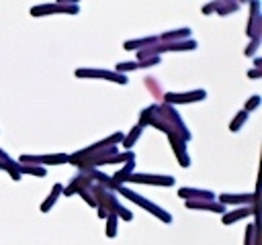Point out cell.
I'll use <instances>...</instances> for the list:
<instances>
[{
  "label": "cell",
  "mask_w": 262,
  "mask_h": 245,
  "mask_svg": "<svg viewBox=\"0 0 262 245\" xmlns=\"http://www.w3.org/2000/svg\"><path fill=\"white\" fill-rule=\"evenodd\" d=\"M90 192H92V196L96 200V208H104L106 212H113V214H117L123 220H133V212L119 202V198L115 196L113 190H108V188L92 182L90 184Z\"/></svg>",
  "instance_id": "1"
},
{
  "label": "cell",
  "mask_w": 262,
  "mask_h": 245,
  "mask_svg": "<svg viewBox=\"0 0 262 245\" xmlns=\"http://www.w3.org/2000/svg\"><path fill=\"white\" fill-rule=\"evenodd\" d=\"M239 8V2L235 0H221V2H215V12L219 16H225L227 12H235Z\"/></svg>",
  "instance_id": "21"
},
{
  "label": "cell",
  "mask_w": 262,
  "mask_h": 245,
  "mask_svg": "<svg viewBox=\"0 0 262 245\" xmlns=\"http://www.w3.org/2000/svg\"><path fill=\"white\" fill-rule=\"evenodd\" d=\"M76 78H100V80H106V82H115V84H121L125 86L129 80L127 76H121L117 71H108V69H90V67H80L76 69Z\"/></svg>",
  "instance_id": "6"
},
{
  "label": "cell",
  "mask_w": 262,
  "mask_h": 245,
  "mask_svg": "<svg viewBox=\"0 0 262 245\" xmlns=\"http://www.w3.org/2000/svg\"><path fill=\"white\" fill-rule=\"evenodd\" d=\"M18 172H20V176H23V174H29V176H37V178H43V176L47 174L45 167L29 165V163H18Z\"/></svg>",
  "instance_id": "23"
},
{
  "label": "cell",
  "mask_w": 262,
  "mask_h": 245,
  "mask_svg": "<svg viewBox=\"0 0 262 245\" xmlns=\"http://www.w3.org/2000/svg\"><path fill=\"white\" fill-rule=\"evenodd\" d=\"M117 192H119V194H123L127 200L135 202L137 206L145 208L147 212H151L156 218H160V220H164V223H172V214H170L168 210H164L162 206H158V204L149 202V200H147V198H143L141 194H137V192H133V190H129V188H125V186H119V188H117Z\"/></svg>",
  "instance_id": "2"
},
{
  "label": "cell",
  "mask_w": 262,
  "mask_h": 245,
  "mask_svg": "<svg viewBox=\"0 0 262 245\" xmlns=\"http://www.w3.org/2000/svg\"><path fill=\"white\" fill-rule=\"evenodd\" d=\"M133 69H139L137 61H123V63H117L115 65V71L121 74V76H125L127 71H133Z\"/></svg>",
  "instance_id": "27"
},
{
  "label": "cell",
  "mask_w": 262,
  "mask_h": 245,
  "mask_svg": "<svg viewBox=\"0 0 262 245\" xmlns=\"http://www.w3.org/2000/svg\"><path fill=\"white\" fill-rule=\"evenodd\" d=\"M246 35L250 39L262 35V14H260V2L258 0L250 2V20L246 24Z\"/></svg>",
  "instance_id": "8"
},
{
  "label": "cell",
  "mask_w": 262,
  "mask_h": 245,
  "mask_svg": "<svg viewBox=\"0 0 262 245\" xmlns=\"http://www.w3.org/2000/svg\"><path fill=\"white\" fill-rule=\"evenodd\" d=\"M160 43H180V41H188L190 39V29L188 27H182V29H176V31H168V33H162L158 35Z\"/></svg>",
  "instance_id": "16"
},
{
  "label": "cell",
  "mask_w": 262,
  "mask_h": 245,
  "mask_svg": "<svg viewBox=\"0 0 262 245\" xmlns=\"http://www.w3.org/2000/svg\"><path fill=\"white\" fill-rule=\"evenodd\" d=\"M96 214H98V218H106L108 216V212L104 208H96Z\"/></svg>",
  "instance_id": "31"
},
{
  "label": "cell",
  "mask_w": 262,
  "mask_h": 245,
  "mask_svg": "<svg viewBox=\"0 0 262 245\" xmlns=\"http://www.w3.org/2000/svg\"><path fill=\"white\" fill-rule=\"evenodd\" d=\"M131 184H149V186H174L172 176H162V174H131L129 180Z\"/></svg>",
  "instance_id": "7"
},
{
  "label": "cell",
  "mask_w": 262,
  "mask_h": 245,
  "mask_svg": "<svg viewBox=\"0 0 262 245\" xmlns=\"http://www.w3.org/2000/svg\"><path fill=\"white\" fill-rule=\"evenodd\" d=\"M158 63H160V57H149V59H141V61H137L139 69H141V67H151V65H158Z\"/></svg>",
  "instance_id": "29"
},
{
  "label": "cell",
  "mask_w": 262,
  "mask_h": 245,
  "mask_svg": "<svg viewBox=\"0 0 262 245\" xmlns=\"http://www.w3.org/2000/svg\"><path fill=\"white\" fill-rule=\"evenodd\" d=\"M244 245H260V237H258V225L256 220L252 225H248L246 229V237H244Z\"/></svg>",
  "instance_id": "22"
},
{
  "label": "cell",
  "mask_w": 262,
  "mask_h": 245,
  "mask_svg": "<svg viewBox=\"0 0 262 245\" xmlns=\"http://www.w3.org/2000/svg\"><path fill=\"white\" fill-rule=\"evenodd\" d=\"M260 102H262V98H260V96H258V94H254V96H252V98H248V100H246V104H244V108H242V110H244V112H248V114H250V112H252V110H256V108H258V106H260Z\"/></svg>",
  "instance_id": "28"
},
{
  "label": "cell",
  "mask_w": 262,
  "mask_h": 245,
  "mask_svg": "<svg viewBox=\"0 0 262 245\" xmlns=\"http://www.w3.org/2000/svg\"><path fill=\"white\" fill-rule=\"evenodd\" d=\"M168 141H170V145H172V149H174V155H176V159L180 161V165H182V167H188V165H190V157H188V153H186V141L180 139L178 135H168Z\"/></svg>",
  "instance_id": "12"
},
{
  "label": "cell",
  "mask_w": 262,
  "mask_h": 245,
  "mask_svg": "<svg viewBox=\"0 0 262 245\" xmlns=\"http://www.w3.org/2000/svg\"><path fill=\"white\" fill-rule=\"evenodd\" d=\"M186 208L190 210H209V212H219V214H225L227 208L219 202H209V200H192V202H186Z\"/></svg>",
  "instance_id": "15"
},
{
  "label": "cell",
  "mask_w": 262,
  "mask_h": 245,
  "mask_svg": "<svg viewBox=\"0 0 262 245\" xmlns=\"http://www.w3.org/2000/svg\"><path fill=\"white\" fill-rule=\"evenodd\" d=\"M70 161V155L66 153H49V155H20L18 163H29V165H63Z\"/></svg>",
  "instance_id": "4"
},
{
  "label": "cell",
  "mask_w": 262,
  "mask_h": 245,
  "mask_svg": "<svg viewBox=\"0 0 262 245\" xmlns=\"http://www.w3.org/2000/svg\"><path fill=\"white\" fill-rule=\"evenodd\" d=\"M256 202V194L250 192V194H219V204L223 206H250Z\"/></svg>",
  "instance_id": "10"
},
{
  "label": "cell",
  "mask_w": 262,
  "mask_h": 245,
  "mask_svg": "<svg viewBox=\"0 0 262 245\" xmlns=\"http://www.w3.org/2000/svg\"><path fill=\"white\" fill-rule=\"evenodd\" d=\"M0 169H4V172H8L10 174V178L14 180V182H18L23 176H20V172H18V161L16 159H12L4 149H0Z\"/></svg>",
  "instance_id": "14"
},
{
  "label": "cell",
  "mask_w": 262,
  "mask_h": 245,
  "mask_svg": "<svg viewBox=\"0 0 262 245\" xmlns=\"http://www.w3.org/2000/svg\"><path fill=\"white\" fill-rule=\"evenodd\" d=\"M141 133H143V129L135 125V127H133V129H131V131H129V133L123 137V141H121V147H125L127 151H131V147L137 143V139L141 137Z\"/></svg>",
  "instance_id": "20"
},
{
  "label": "cell",
  "mask_w": 262,
  "mask_h": 245,
  "mask_svg": "<svg viewBox=\"0 0 262 245\" xmlns=\"http://www.w3.org/2000/svg\"><path fill=\"white\" fill-rule=\"evenodd\" d=\"M248 78H252V80H256V78H262V69H258V67L250 69V71H248Z\"/></svg>",
  "instance_id": "30"
},
{
  "label": "cell",
  "mask_w": 262,
  "mask_h": 245,
  "mask_svg": "<svg viewBox=\"0 0 262 245\" xmlns=\"http://www.w3.org/2000/svg\"><path fill=\"white\" fill-rule=\"evenodd\" d=\"M260 43H262V35H260V37L250 39V43H248V45H246V49H244V55H246V57H254V55H256V51H258V47H260Z\"/></svg>",
  "instance_id": "26"
},
{
  "label": "cell",
  "mask_w": 262,
  "mask_h": 245,
  "mask_svg": "<svg viewBox=\"0 0 262 245\" xmlns=\"http://www.w3.org/2000/svg\"><path fill=\"white\" fill-rule=\"evenodd\" d=\"M154 43H158V37H143V39H135V41H125V49L127 51H131V49H135V51H139V49H145V47H149V45H154Z\"/></svg>",
  "instance_id": "19"
},
{
  "label": "cell",
  "mask_w": 262,
  "mask_h": 245,
  "mask_svg": "<svg viewBox=\"0 0 262 245\" xmlns=\"http://www.w3.org/2000/svg\"><path fill=\"white\" fill-rule=\"evenodd\" d=\"M164 104H190V102H199L207 98L205 90H190V92H166L164 96Z\"/></svg>",
  "instance_id": "5"
},
{
  "label": "cell",
  "mask_w": 262,
  "mask_h": 245,
  "mask_svg": "<svg viewBox=\"0 0 262 245\" xmlns=\"http://www.w3.org/2000/svg\"><path fill=\"white\" fill-rule=\"evenodd\" d=\"M104 220H106V237H108V239L117 237V220H119V216L113 214V212H108V216H106Z\"/></svg>",
  "instance_id": "25"
},
{
  "label": "cell",
  "mask_w": 262,
  "mask_h": 245,
  "mask_svg": "<svg viewBox=\"0 0 262 245\" xmlns=\"http://www.w3.org/2000/svg\"><path fill=\"white\" fill-rule=\"evenodd\" d=\"M133 169H135V163H133V161H127L119 172H115V176H111L113 184H115V186H123V184L129 180V176L133 174Z\"/></svg>",
  "instance_id": "18"
},
{
  "label": "cell",
  "mask_w": 262,
  "mask_h": 245,
  "mask_svg": "<svg viewBox=\"0 0 262 245\" xmlns=\"http://www.w3.org/2000/svg\"><path fill=\"white\" fill-rule=\"evenodd\" d=\"M248 216H256V206L250 204V206H239L235 210H227L225 214H221V223L223 225H233L242 218H248Z\"/></svg>",
  "instance_id": "11"
},
{
  "label": "cell",
  "mask_w": 262,
  "mask_h": 245,
  "mask_svg": "<svg viewBox=\"0 0 262 245\" xmlns=\"http://www.w3.org/2000/svg\"><path fill=\"white\" fill-rule=\"evenodd\" d=\"M246 120H248V112H244V110H239L235 116H233V120L229 122V131L231 133H237L244 125H246Z\"/></svg>",
  "instance_id": "24"
},
{
  "label": "cell",
  "mask_w": 262,
  "mask_h": 245,
  "mask_svg": "<svg viewBox=\"0 0 262 245\" xmlns=\"http://www.w3.org/2000/svg\"><path fill=\"white\" fill-rule=\"evenodd\" d=\"M61 194H63V184H59V182H57V184H53V188H51L49 196H47V198L41 202V212H49Z\"/></svg>",
  "instance_id": "17"
},
{
  "label": "cell",
  "mask_w": 262,
  "mask_h": 245,
  "mask_svg": "<svg viewBox=\"0 0 262 245\" xmlns=\"http://www.w3.org/2000/svg\"><path fill=\"white\" fill-rule=\"evenodd\" d=\"M254 65H256L258 69H262V59H260V57H254Z\"/></svg>",
  "instance_id": "32"
},
{
  "label": "cell",
  "mask_w": 262,
  "mask_h": 245,
  "mask_svg": "<svg viewBox=\"0 0 262 245\" xmlns=\"http://www.w3.org/2000/svg\"><path fill=\"white\" fill-rule=\"evenodd\" d=\"M178 196L184 198L186 202H192V200H209V202H213L215 200V194L211 190H203V188H180Z\"/></svg>",
  "instance_id": "13"
},
{
  "label": "cell",
  "mask_w": 262,
  "mask_h": 245,
  "mask_svg": "<svg viewBox=\"0 0 262 245\" xmlns=\"http://www.w3.org/2000/svg\"><path fill=\"white\" fill-rule=\"evenodd\" d=\"M55 12H66V14H78L80 6L76 2H53V4H39L31 8V16H47V14H55Z\"/></svg>",
  "instance_id": "3"
},
{
  "label": "cell",
  "mask_w": 262,
  "mask_h": 245,
  "mask_svg": "<svg viewBox=\"0 0 262 245\" xmlns=\"http://www.w3.org/2000/svg\"><path fill=\"white\" fill-rule=\"evenodd\" d=\"M123 133H115V135H108L106 139H102V141H98V143H92L90 147H86V149H80V151H76V153H72L74 157H82V155H88V153H94V151H98V149H106V147H115V145H119L121 141H123Z\"/></svg>",
  "instance_id": "9"
}]
</instances>
